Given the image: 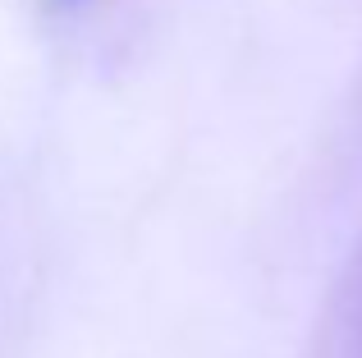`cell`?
<instances>
[{
	"mask_svg": "<svg viewBox=\"0 0 362 358\" xmlns=\"http://www.w3.org/2000/svg\"><path fill=\"white\" fill-rule=\"evenodd\" d=\"M349 345H354V358H362V280H358V304H354V322H349Z\"/></svg>",
	"mask_w": 362,
	"mask_h": 358,
	"instance_id": "7a4b0ae2",
	"label": "cell"
},
{
	"mask_svg": "<svg viewBox=\"0 0 362 358\" xmlns=\"http://www.w3.org/2000/svg\"><path fill=\"white\" fill-rule=\"evenodd\" d=\"M42 5H46V14H55V18H74V14H83L92 0H42Z\"/></svg>",
	"mask_w": 362,
	"mask_h": 358,
	"instance_id": "6da1fadb",
	"label": "cell"
}]
</instances>
